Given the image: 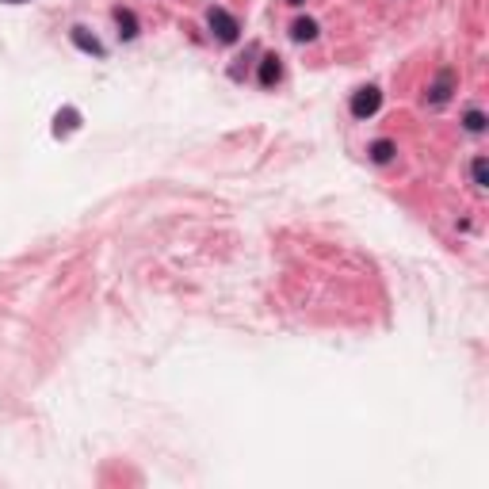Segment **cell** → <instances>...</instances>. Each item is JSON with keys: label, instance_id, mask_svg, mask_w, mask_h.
<instances>
[{"label": "cell", "instance_id": "1", "mask_svg": "<svg viewBox=\"0 0 489 489\" xmlns=\"http://www.w3.org/2000/svg\"><path fill=\"white\" fill-rule=\"evenodd\" d=\"M206 27H211V35L218 42H225V46H233L241 39V23H237V16H230L225 8H206Z\"/></svg>", "mask_w": 489, "mask_h": 489}, {"label": "cell", "instance_id": "2", "mask_svg": "<svg viewBox=\"0 0 489 489\" xmlns=\"http://www.w3.org/2000/svg\"><path fill=\"white\" fill-rule=\"evenodd\" d=\"M348 107H352V115L363 122V119H371L375 111L382 107V92L375 88V84H363V88L352 92V103H348Z\"/></svg>", "mask_w": 489, "mask_h": 489}, {"label": "cell", "instance_id": "3", "mask_svg": "<svg viewBox=\"0 0 489 489\" xmlns=\"http://www.w3.org/2000/svg\"><path fill=\"white\" fill-rule=\"evenodd\" d=\"M451 92H455V69H440L436 81H432L428 92H425V103H432V107H444V103L451 100Z\"/></svg>", "mask_w": 489, "mask_h": 489}, {"label": "cell", "instance_id": "4", "mask_svg": "<svg viewBox=\"0 0 489 489\" xmlns=\"http://www.w3.org/2000/svg\"><path fill=\"white\" fill-rule=\"evenodd\" d=\"M69 39H73V46H77V50L92 54V58H107V46H103V42H100L96 35H92L88 27H84V23L73 27V31H69Z\"/></svg>", "mask_w": 489, "mask_h": 489}, {"label": "cell", "instance_id": "5", "mask_svg": "<svg viewBox=\"0 0 489 489\" xmlns=\"http://www.w3.org/2000/svg\"><path fill=\"white\" fill-rule=\"evenodd\" d=\"M279 77H283V58L279 54H264L260 58V88H276Z\"/></svg>", "mask_w": 489, "mask_h": 489}, {"label": "cell", "instance_id": "6", "mask_svg": "<svg viewBox=\"0 0 489 489\" xmlns=\"http://www.w3.org/2000/svg\"><path fill=\"white\" fill-rule=\"evenodd\" d=\"M115 23H119V39L122 42H130V39H138V31H142V23H138V16L130 12V8H115Z\"/></svg>", "mask_w": 489, "mask_h": 489}, {"label": "cell", "instance_id": "7", "mask_svg": "<svg viewBox=\"0 0 489 489\" xmlns=\"http://www.w3.org/2000/svg\"><path fill=\"white\" fill-rule=\"evenodd\" d=\"M73 130H81V111L61 107L58 115H54V138H65V134H73Z\"/></svg>", "mask_w": 489, "mask_h": 489}, {"label": "cell", "instance_id": "8", "mask_svg": "<svg viewBox=\"0 0 489 489\" xmlns=\"http://www.w3.org/2000/svg\"><path fill=\"white\" fill-rule=\"evenodd\" d=\"M394 153H398V146H394L390 138H375V142L367 146V157H371L375 165H390Z\"/></svg>", "mask_w": 489, "mask_h": 489}, {"label": "cell", "instance_id": "9", "mask_svg": "<svg viewBox=\"0 0 489 489\" xmlns=\"http://www.w3.org/2000/svg\"><path fill=\"white\" fill-rule=\"evenodd\" d=\"M317 31H322V27H317V20H310V16L290 23V39H295V42H314Z\"/></svg>", "mask_w": 489, "mask_h": 489}, {"label": "cell", "instance_id": "10", "mask_svg": "<svg viewBox=\"0 0 489 489\" xmlns=\"http://www.w3.org/2000/svg\"><path fill=\"white\" fill-rule=\"evenodd\" d=\"M463 126L470 130V134H482V130H485V111L482 107H470L463 115Z\"/></svg>", "mask_w": 489, "mask_h": 489}, {"label": "cell", "instance_id": "11", "mask_svg": "<svg viewBox=\"0 0 489 489\" xmlns=\"http://www.w3.org/2000/svg\"><path fill=\"white\" fill-rule=\"evenodd\" d=\"M470 176H474V187H485V184H489V161H485V157H474V165H470Z\"/></svg>", "mask_w": 489, "mask_h": 489}, {"label": "cell", "instance_id": "12", "mask_svg": "<svg viewBox=\"0 0 489 489\" xmlns=\"http://www.w3.org/2000/svg\"><path fill=\"white\" fill-rule=\"evenodd\" d=\"M287 4H290V8H302V4H306V0H287Z\"/></svg>", "mask_w": 489, "mask_h": 489}, {"label": "cell", "instance_id": "13", "mask_svg": "<svg viewBox=\"0 0 489 489\" xmlns=\"http://www.w3.org/2000/svg\"><path fill=\"white\" fill-rule=\"evenodd\" d=\"M4 4H31V0H4Z\"/></svg>", "mask_w": 489, "mask_h": 489}]
</instances>
